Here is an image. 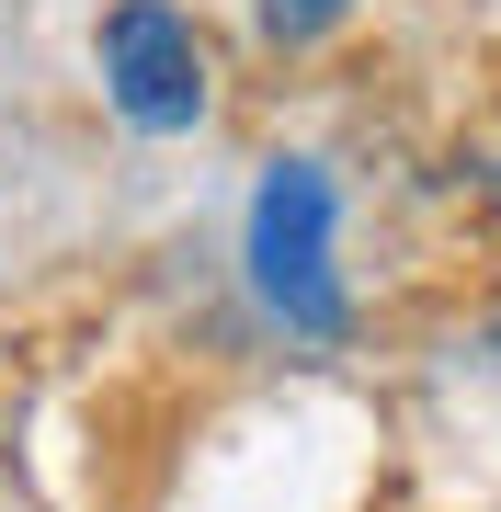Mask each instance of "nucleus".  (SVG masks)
Instances as JSON below:
<instances>
[{
	"label": "nucleus",
	"instance_id": "1",
	"mask_svg": "<svg viewBox=\"0 0 501 512\" xmlns=\"http://www.w3.org/2000/svg\"><path fill=\"white\" fill-rule=\"evenodd\" d=\"M331 217H342V194H331L319 160H262L240 262H251V296L297 330V342H342V330H353V296L331 274Z\"/></svg>",
	"mask_w": 501,
	"mask_h": 512
},
{
	"label": "nucleus",
	"instance_id": "2",
	"mask_svg": "<svg viewBox=\"0 0 501 512\" xmlns=\"http://www.w3.org/2000/svg\"><path fill=\"white\" fill-rule=\"evenodd\" d=\"M103 103L126 114L137 137H194L205 126V103H217V80H205V35H194V12L183 0H114L103 12Z\"/></svg>",
	"mask_w": 501,
	"mask_h": 512
},
{
	"label": "nucleus",
	"instance_id": "3",
	"mask_svg": "<svg viewBox=\"0 0 501 512\" xmlns=\"http://www.w3.org/2000/svg\"><path fill=\"white\" fill-rule=\"evenodd\" d=\"M342 12H353V0H262V35H274V46H319Z\"/></svg>",
	"mask_w": 501,
	"mask_h": 512
},
{
	"label": "nucleus",
	"instance_id": "4",
	"mask_svg": "<svg viewBox=\"0 0 501 512\" xmlns=\"http://www.w3.org/2000/svg\"><path fill=\"white\" fill-rule=\"evenodd\" d=\"M490 205H501V171H490Z\"/></svg>",
	"mask_w": 501,
	"mask_h": 512
}]
</instances>
